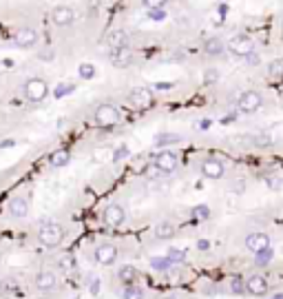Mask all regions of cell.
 <instances>
[{
    "mask_svg": "<svg viewBox=\"0 0 283 299\" xmlns=\"http://www.w3.org/2000/svg\"><path fill=\"white\" fill-rule=\"evenodd\" d=\"M246 248L252 250V253H259L263 248H270V237L265 233H250L246 237Z\"/></svg>",
    "mask_w": 283,
    "mask_h": 299,
    "instance_id": "5bb4252c",
    "label": "cell"
},
{
    "mask_svg": "<svg viewBox=\"0 0 283 299\" xmlns=\"http://www.w3.org/2000/svg\"><path fill=\"white\" fill-rule=\"evenodd\" d=\"M91 293L97 295L100 293V279H93V286H91Z\"/></svg>",
    "mask_w": 283,
    "mask_h": 299,
    "instance_id": "ab89813d",
    "label": "cell"
},
{
    "mask_svg": "<svg viewBox=\"0 0 283 299\" xmlns=\"http://www.w3.org/2000/svg\"><path fill=\"white\" fill-rule=\"evenodd\" d=\"M197 248H199V250H208V241H206V239H199V241H197Z\"/></svg>",
    "mask_w": 283,
    "mask_h": 299,
    "instance_id": "b9f144b4",
    "label": "cell"
},
{
    "mask_svg": "<svg viewBox=\"0 0 283 299\" xmlns=\"http://www.w3.org/2000/svg\"><path fill=\"white\" fill-rule=\"evenodd\" d=\"M181 140V135L177 133H159L155 135V147H166V144H177Z\"/></svg>",
    "mask_w": 283,
    "mask_h": 299,
    "instance_id": "603a6c76",
    "label": "cell"
},
{
    "mask_svg": "<svg viewBox=\"0 0 283 299\" xmlns=\"http://www.w3.org/2000/svg\"><path fill=\"white\" fill-rule=\"evenodd\" d=\"M122 297H124V299H144V293H142V288H137V286L128 284L126 288H124Z\"/></svg>",
    "mask_w": 283,
    "mask_h": 299,
    "instance_id": "484cf974",
    "label": "cell"
},
{
    "mask_svg": "<svg viewBox=\"0 0 283 299\" xmlns=\"http://www.w3.org/2000/svg\"><path fill=\"white\" fill-rule=\"evenodd\" d=\"M172 235H175V226H172V224L164 222V224H157V226H155V237H157V239H170Z\"/></svg>",
    "mask_w": 283,
    "mask_h": 299,
    "instance_id": "ffe728a7",
    "label": "cell"
},
{
    "mask_svg": "<svg viewBox=\"0 0 283 299\" xmlns=\"http://www.w3.org/2000/svg\"><path fill=\"white\" fill-rule=\"evenodd\" d=\"M22 93L29 102H42L49 95V85L42 78H29V80L22 85Z\"/></svg>",
    "mask_w": 283,
    "mask_h": 299,
    "instance_id": "7a4b0ae2",
    "label": "cell"
},
{
    "mask_svg": "<svg viewBox=\"0 0 283 299\" xmlns=\"http://www.w3.org/2000/svg\"><path fill=\"white\" fill-rule=\"evenodd\" d=\"M126 155H128V149H126V147H119L117 151H115L113 160H115V162H119V160H122V157H126Z\"/></svg>",
    "mask_w": 283,
    "mask_h": 299,
    "instance_id": "d590c367",
    "label": "cell"
},
{
    "mask_svg": "<svg viewBox=\"0 0 283 299\" xmlns=\"http://www.w3.org/2000/svg\"><path fill=\"white\" fill-rule=\"evenodd\" d=\"M128 102L135 109H150L153 107V93L148 89H133L128 95Z\"/></svg>",
    "mask_w": 283,
    "mask_h": 299,
    "instance_id": "30bf717a",
    "label": "cell"
},
{
    "mask_svg": "<svg viewBox=\"0 0 283 299\" xmlns=\"http://www.w3.org/2000/svg\"><path fill=\"white\" fill-rule=\"evenodd\" d=\"M230 290H232V293H243V290H246V284H243L241 279H232L230 281Z\"/></svg>",
    "mask_w": 283,
    "mask_h": 299,
    "instance_id": "e575fe53",
    "label": "cell"
},
{
    "mask_svg": "<svg viewBox=\"0 0 283 299\" xmlns=\"http://www.w3.org/2000/svg\"><path fill=\"white\" fill-rule=\"evenodd\" d=\"M75 20V11L66 5H57L51 9V23L56 27H71Z\"/></svg>",
    "mask_w": 283,
    "mask_h": 299,
    "instance_id": "8992f818",
    "label": "cell"
},
{
    "mask_svg": "<svg viewBox=\"0 0 283 299\" xmlns=\"http://www.w3.org/2000/svg\"><path fill=\"white\" fill-rule=\"evenodd\" d=\"M268 73L272 78H283V58H274L268 64Z\"/></svg>",
    "mask_w": 283,
    "mask_h": 299,
    "instance_id": "d4e9b609",
    "label": "cell"
},
{
    "mask_svg": "<svg viewBox=\"0 0 283 299\" xmlns=\"http://www.w3.org/2000/svg\"><path fill=\"white\" fill-rule=\"evenodd\" d=\"M166 299H177V297H172V295H170V297H166Z\"/></svg>",
    "mask_w": 283,
    "mask_h": 299,
    "instance_id": "ee69618b",
    "label": "cell"
},
{
    "mask_svg": "<svg viewBox=\"0 0 283 299\" xmlns=\"http://www.w3.org/2000/svg\"><path fill=\"white\" fill-rule=\"evenodd\" d=\"M217 80V71L215 69H208L206 76H203V82H215Z\"/></svg>",
    "mask_w": 283,
    "mask_h": 299,
    "instance_id": "8d00e7d4",
    "label": "cell"
},
{
    "mask_svg": "<svg viewBox=\"0 0 283 299\" xmlns=\"http://www.w3.org/2000/svg\"><path fill=\"white\" fill-rule=\"evenodd\" d=\"M177 164H179V157L170 151H162L155 157V166H157L162 173H172V171L177 169Z\"/></svg>",
    "mask_w": 283,
    "mask_h": 299,
    "instance_id": "8fae6325",
    "label": "cell"
},
{
    "mask_svg": "<svg viewBox=\"0 0 283 299\" xmlns=\"http://www.w3.org/2000/svg\"><path fill=\"white\" fill-rule=\"evenodd\" d=\"M142 2H144V5L148 7V9H159V7L166 5L168 0H142Z\"/></svg>",
    "mask_w": 283,
    "mask_h": 299,
    "instance_id": "836d02e7",
    "label": "cell"
},
{
    "mask_svg": "<svg viewBox=\"0 0 283 299\" xmlns=\"http://www.w3.org/2000/svg\"><path fill=\"white\" fill-rule=\"evenodd\" d=\"M117 259V248L113 244H102L95 248V262L102 264V266H109Z\"/></svg>",
    "mask_w": 283,
    "mask_h": 299,
    "instance_id": "4fadbf2b",
    "label": "cell"
},
{
    "mask_svg": "<svg viewBox=\"0 0 283 299\" xmlns=\"http://www.w3.org/2000/svg\"><path fill=\"white\" fill-rule=\"evenodd\" d=\"M73 89H75L73 85H69V82H64V85H57V87H56V91H53V95H56V98H62V95H69V93H73Z\"/></svg>",
    "mask_w": 283,
    "mask_h": 299,
    "instance_id": "f1b7e54d",
    "label": "cell"
},
{
    "mask_svg": "<svg viewBox=\"0 0 283 299\" xmlns=\"http://www.w3.org/2000/svg\"><path fill=\"white\" fill-rule=\"evenodd\" d=\"M111 62H113L115 67H128V64L133 62V51L128 49V47H124V49H113L111 51Z\"/></svg>",
    "mask_w": 283,
    "mask_h": 299,
    "instance_id": "ac0fdd59",
    "label": "cell"
},
{
    "mask_svg": "<svg viewBox=\"0 0 283 299\" xmlns=\"http://www.w3.org/2000/svg\"><path fill=\"white\" fill-rule=\"evenodd\" d=\"M272 299H283V293H277V295H274Z\"/></svg>",
    "mask_w": 283,
    "mask_h": 299,
    "instance_id": "7bdbcfd3",
    "label": "cell"
},
{
    "mask_svg": "<svg viewBox=\"0 0 283 299\" xmlns=\"http://www.w3.org/2000/svg\"><path fill=\"white\" fill-rule=\"evenodd\" d=\"M237 107L241 113H255L263 107V98H261V93H256V91H243V93L239 95Z\"/></svg>",
    "mask_w": 283,
    "mask_h": 299,
    "instance_id": "3957f363",
    "label": "cell"
},
{
    "mask_svg": "<svg viewBox=\"0 0 283 299\" xmlns=\"http://www.w3.org/2000/svg\"><path fill=\"white\" fill-rule=\"evenodd\" d=\"M137 275H140V272H137L135 266H122L119 272H117V277L124 281V284H133V281L137 279Z\"/></svg>",
    "mask_w": 283,
    "mask_h": 299,
    "instance_id": "7402d4cb",
    "label": "cell"
},
{
    "mask_svg": "<svg viewBox=\"0 0 283 299\" xmlns=\"http://www.w3.org/2000/svg\"><path fill=\"white\" fill-rule=\"evenodd\" d=\"M106 45H109V49H124V47H128V33L122 31V29H115V31H111L109 36H106Z\"/></svg>",
    "mask_w": 283,
    "mask_h": 299,
    "instance_id": "e0dca14e",
    "label": "cell"
},
{
    "mask_svg": "<svg viewBox=\"0 0 283 299\" xmlns=\"http://www.w3.org/2000/svg\"><path fill=\"white\" fill-rule=\"evenodd\" d=\"M150 266H153L155 270H159V272H166L168 268L175 266V264H172L168 257H153V259H150Z\"/></svg>",
    "mask_w": 283,
    "mask_h": 299,
    "instance_id": "cb8c5ba5",
    "label": "cell"
},
{
    "mask_svg": "<svg viewBox=\"0 0 283 299\" xmlns=\"http://www.w3.org/2000/svg\"><path fill=\"white\" fill-rule=\"evenodd\" d=\"M148 18L155 20V23H159V20L166 18V11H164L162 7H159V9H148Z\"/></svg>",
    "mask_w": 283,
    "mask_h": 299,
    "instance_id": "1f68e13d",
    "label": "cell"
},
{
    "mask_svg": "<svg viewBox=\"0 0 283 299\" xmlns=\"http://www.w3.org/2000/svg\"><path fill=\"white\" fill-rule=\"evenodd\" d=\"M56 286H57V277L51 270H42L35 277V288L42 290V293H51V290H56Z\"/></svg>",
    "mask_w": 283,
    "mask_h": 299,
    "instance_id": "9a60e30c",
    "label": "cell"
},
{
    "mask_svg": "<svg viewBox=\"0 0 283 299\" xmlns=\"http://www.w3.org/2000/svg\"><path fill=\"white\" fill-rule=\"evenodd\" d=\"M203 51H206L208 56H219L221 51H224V45H221L219 38H208V40L203 42Z\"/></svg>",
    "mask_w": 283,
    "mask_h": 299,
    "instance_id": "44dd1931",
    "label": "cell"
},
{
    "mask_svg": "<svg viewBox=\"0 0 283 299\" xmlns=\"http://www.w3.org/2000/svg\"><path fill=\"white\" fill-rule=\"evenodd\" d=\"M193 215H195V219H201V222H203V219L210 217V209H208L206 204H199V206H195V209H193Z\"/></svg>",
    "mask_w": 283,
    "mask_h": 299,
    "instance_id": "83f0119b",
    "label": "cell"
},
{
    "mask_svg": "<svg viewBox=\"0 0 283 299\" xmlns=\"http://www.w3.org/2000/svg\"><path fill=\"white\" fill-rule=\"evenodd\" d=\"M102 217H104V224L106 226H122L124 222H126V210H124V206L119 204H109L104 209V213H102Z\"/></svg>",
    "mask_w": 283,
    "mask_h": 299,
    "instance_id": "52a82bcc",
    "label": "cell"
},
{
    "mask_svg": "<svg viewBox=\"0 0 283 299\" xmlns=\"http://www.w3.org/2000/svg\"><path fill=\"white\" fill-rule=\"evenodd\" d=\"M71 162V153L66 151V149H60V151L51 153V157H49V164L53 166V169H62V166H66Z\"/></svg>",
    "mask_w": 283,
    "mask_h": 299,
    "instance_id": "d6986e66",
    "label": "cell"
},
{
    "mask_svg": "<svg viewBox=\"0 0 283 299\" xmlns=\"http://www.w3.org/2000/svg\"><path fill=\"white\" fill-rule=\"evenodd\" d=\"M270 259H272V250H270V248H263V250H259V253H256V264H259V266L268 264Z\"/></svg>",
    "mask_w": 283,
    "mask_h": 299,
    "instance_id": "4dcf8cb0",
    "label": "cell"
},
{
    "mask_svg": "<svg viewBox=\"0 0 283 299\" xmlns=\"http://www.w3.org/2000/svg\"><path fill=\"white\" fill-rule=\"evenodd\" d=\"M38 31H35L33 27H22L18 29L16 33H13V45L20 47V49H31V47H35V42H38Z\"/></svg>",
    "mask_w": 283,
    "mask_h": 299,
    "instance_id": "5b68a950",
    "label": "cell"
},
{
    "mask_svg": "<svg viewBox=\"0 0 283 299\" xmlns=\"http://www.w3.org/2000/svg\"><path fill=\"white\" fill-rule=\"evenodd\" d=\"M95 122L100 126H115L119 122V111L113 104H102L95 111Z\"/></svg>",
    "mask_w": 283,
    "mask_h": 299,
    "instance_id": "277c9868",
    "label": "cell"
},
{
    "mask_svg": "<svg viewBox=\"0 0 283 299\" xmlns=\"http://www.w3.org/2000/svg\"><path fill=\"white\" fill-rule=\"evenodd\" d=\"M78 73H80V78H82V80H91V78H95V67H93V64H88V62H82L78 67Z\"/></svg>",
    "mask_w": 283,
    "mask_h": 299,
    "instance_id": "4316f807",
    "label": "cell"
},
{
    "mask_svg": "<svg viewBox=\"0 0 283 299\" xmlns=\"http://www.w3.org/2000/svg\"><path fill=\"white\" fill-rule=\"evenodd\" d=\"M224 164H221L219 160H215V157H208V160L201 162V175L208 179H219L224 178Z\"/></svg>",
    "mask_w": 283,
    "mask_h": 299,
    "instance_id": "7c38bea8",
    "label": "cell"
},
{
    "mask_svg": "<svg viewBox=\"0 0 283 299\" xmlns=\"http://www.w3.org/2000/svg\"><path fill=\"white\" fill-rule=\"evenodd\" d=\"M246 58H248V62H250V64H256V62H259V58H256V54H248Z\"/></svg>",
    "mask_w": 283,
    "mask_h": 299,
    "instance_id": "60d3db41",
    "label": "cell"
},
{
    "mask_svg": "<svg viewBox=\"0 0 283 299\" xmlns=\"http://www.w3.org/2000/svg\"><path fill=\"white\" fill-rule=\"evenodd\" d=\"M62 239H64V228H62L60 224L47 222V224H42V226H40L38 241L42 246H47V248H56V246L62 244Z\"/></svg>",
    "mask_w": 283,
    "mask_h": 299,
    "instance_id": "6da1fadb",
    "label": "cell"
},
{
    "mask_svg": "<svg viewBox=\"0 0 283 299\" xmlns=\"http://www.w3.org/2000/svg\"><path fill=\"white\" fill-rule=\"evenodd\" d=\"M228 49L232 51L234 56H243V58H246L248 54H252V49H255V42H252L250 36H243V33H239V36H234L232 40L228 42Z\"/></svg>",
    "mask_w": 283,
    "mask_h": 299,
    "instance_id": "ba28073f",
    "label": "cell"
},
{
    "mask_svg": "<svg viewBox=\"0 0 283 299\" xmlns=\"http://www.w3.org/2000/svg\"><path fill=\"white\" fill-rule=\"evenodd\" d=\"M166 257L170 259L172 264H175V262H184V259H186V250H181V248H170V250H168Z\"/></svg>",
    "mask_w": 283,
    "mask_h": 299,
    "instance_id": "f546056e",
    "label": "cell"
},
{
    "mask_svg": "<svg viewBox=\"0 0 283 299\" xmlns=\"http://www.w3.org/2000/svg\"><path fill=\"white\" fill-rule=\"evenodd\" d=\"M246 290L250 295H256V297H261V295L268 293V281H265V277L261 275H252L250 279L246 281Z\"/></svg>",
    "mask_w": 283,
    "mask_h": 299,
    "instance_id": "2e32d148",
    "label": "cell"
},
{
    "mask_svg": "<svg viewBox=\"0 0 283 299\" xmlns=\"http://www.w3.org/2000/svg\"><path fill=\"white\" fill-rule=\"evenodd\" d=\"M170 82H157V85H155V89H159V91H168L170 89Z\"/></svg>",
    "mask_w": 283,
    "mask_h": 299,
    "instance_id": "74e56055",
    "label": "cell"
},
{
    "mask_svg": "<svg viewBox=\"0 0 283 299\" xmlns=\"http://www.w3.org/2000/svg\"><path fill=\"white\" fill-rule=\"evenodd\" d=\"M60 266L64 268V270H73V266H75V259L71 257V255H64V257L60 259Z\"/></svg>",
    "mask_w": 283,
    "mask_h": 299,
    "instance_id": "d6a6232c",
    "label": "cell"
},
{
    "mask_svg": "<svg viewBox=\"0 0 283 299\" xmlns=\"http://www.w3.org/2000/svg\"><path fill=\"white\" fill-rule=\"evenodd\" d=\"M38 58H40V60H51L53 56H51V51H40V54H38Z\"/></svg>",
    "mask_w": 283,
    "mask_h": 299,
    "instance_id": "f35d334b",
    "label": "cell"
},
{
    "mask_svg": "<svg viewBox=\"0 0 283 299\" xmlns=\"http://www.w3.org/2000/svg\"><path fill=\"white\" fill-rule=\"evenodd\" d=\"M29 200L27 197H22V195H16V197H11V200L7 202V213L11 215V217H16V219H22V217H27L29 215Z\"/></svg>",
    "mask_w": 283,
    "mask_h": 299,
    "instance_id": "9c48e42d",
    "label": "cell"
}]
</instances>
